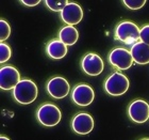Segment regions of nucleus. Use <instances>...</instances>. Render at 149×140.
<instances>
[{"label": "nucleus", "mask_w": 149, "mask_h": 140, "mask_svg": "<svg viewBox=\"0 0 149 140\" xmlns=\"http://www.w3.org/2000/svg\"><path fill=\"white\" fill-rule=\"evenodd\" d=\"M36 84L30 79H22L18 84L13 89V96L17 103L22 105H28L33 103L37 97Z\"/></svg>", "instance_id": "f257e3e1"}, {"label": "nucleus", "mask_w": 149, "mask_h": 140, "mask_svg": "<svg viewBox=\"0 0 149 140\" xmlns=\"http://www.w3.org/2000/svg\"><path fill=\"white\" fill-rule=\"evenodd\" d=\"M129 86L130 82L126 75L119 72H114L107 78L104 82V90L112 96H119L127 92Z\"/></svg>", "instance_id": "f03ea898"}, {"label": "nucleus", "mask_w": 149, "mask_h": 140, "mask_svg": "<svg viewBox=\"0 0 149 140\" xmlns=\"http://www.w3.org/2000/svg\"><path fill=\"white\" fill-rule=\"evenodd\" d=\"M115 34L123 43L134 45L141 40V29L132 22H121L116 27Z\"/></svg>", "instance_id": "7ed1b4c3"}, {"label": "nucleus", "mask_w": 149, "mask_h": 140, "mask_svg": "<svg viewBox=\"0 0 149 140\" xmlns=\"http://www.w3.org/2000/svg\"><path fill=\"white\" fill-rule=\"evenodd\" d=\"M36 118L40 124L44 126H54L61 121L62 115L58 106L53 104H44L38 108Z\"/></svg>", "instance_id": "20e7f679"}, {"label": "nucleus", "mask_w": 149, "mask_h": 140, "mask_svg": "<svg viewBox=\"0 0 149 140\" xmlns=\"http://www.w3.org/2000/svg\"><path fill=\"white\" fill-rule=\"evenodd\" d=\"M109 62L111 65L118 70H128L133 64V58L129 50L123 47H117L112 50L109 55Z\"/></svg>", "instance_id": "39448f33"}, {"label": "nucleus", "mask_w": 149, "mask_h": 140, "mask_svg": "<svg viewBox=\"0 0 149 140\" xmlns=\"http://www.w3.org/2000/svg\"><path fill=\"white\" fill-rule=\"evenodd\" d=\"M47 92L50 96L56 100H61L67 96L70 90L68 81L64 77H53L47 82Z\"/></svg>", "instance_id": "423d86ee"}, {"label": "nucleus", "mask_w": 149, "mask_h": 140, "mask_svg": "<svg viewBox=\"0 0 149 140\" xmlns=\"http://www.w3.org/2000/svg\"><path fill=\"white\" fill-rule=\"evenodd\" d=\"M20 81L19 72L12 65H4L0 70V87L2 90H12Z\"/></svg>", "instance_id": "0eeeda50"}, {"label": "nucleus", "mask_w": 149, "mask_h": 140, "mask_svg": "<svg viewBox=\"0 0 149 140\" xmlns=\"http://www.w3.org/2000/svg\"><path fill=\"white\" fill-rule=\"evenodd\" d=\"M128 115L135 123H145L149 119V104L144 100H135L128 107Z\"/></svg>", "instance_id": "6e6552de"}, {"label": "nucleus", "mask_w": 149, "mask_h": 140, "mask_svg": "<svg viewBox=\"0 0 149 140\" xmlns=\"http://www.w3.org/2000/svg\"><path fill=\"white\" fill-rule=\"evenodd\" d=\"M94 97H95L94 90L91 86L85 84L76 86L72 92V100L74 101V103L82 107L91 105L94 101Z\"/></svg>", "instance_id": "1a4fd4ad"}, {"label": "nucleus", "mask_w": 149, "mask_h": 140, "mask_svg": "<svg viewBox=\"0 0 149 140\" xmlns=\"http://www.w3.org/2000/svg\"><path fill=\"white\" fill-rule=\"evenodd\" d=\"M82 70L85 74L90 76H97L103 71V61L98 55L93 53H90L85 55L81 62Z\"/></svg>", "instance_id": "9d476101"}, {"label": "nucleus", "mask_w": 149, "mask_h": 140, "mask_svg": "<svg viewBox=\"0 0 149 140\" xmlns=\"http://www.w3.org/2000/svg\"><path fill=\"white\" fill-rule=\"evenodd\" d=\"M72 127L79 135L90 134L94 128V120L92 115L86 112L78 113L72 121Z\"/></svg>", "instance_id": "9b49d317"}, {"label": "nucleus", "mask_w": 149, "mask_h": 140, "mask_svg": "<svg viewBox=\"0 0 149 140\" xmlns=\"http://www.w3.org/2000/svg\"><path fill=\"white\" fill-rule=\"evenodd\" d=\"M61 18L68 26L77 25L83 18V10L78 3L69 2L61 12Z\"/></svg>", "instance_id": "f8f14e48"}, {"label": "nucleus", "mask_w": 149, "mask_h": 140, "mask_svg": "<svg viewBox=\"0 0 149 140\" xmlns=\"http://www.w3.org/2000/svg\"><path fill=\"white\" fill-rule=\"evenodd\" d=\"M133 61L137 64L145 65L149 63V45L143 43L142 41L132 45L130 50Z\"/></svg>", "instance_id": "ddd939ff"}, {"label": "nucleus", "mask_w": 149, "mask_h": 140, "mask_svg": "<svg viewBox=\"0 0 149 140\" xmlns=\"http://www.w3.org/2000/svg\"><path fill=\"white\" fill-rule=\"evenodd\" d=\"M46 51L52 59H62L67 53V46L60 40H52L47 45Z\"/></svg>", "instance_id": "4468645a"}, {"label": "nucleus", "mask_w": 149, "mask_h": 140, "mask_svg": "<svg viewBox=\"0 0 149 140\" xmlns=\"http://www.w3.org/2000/svg\"><path fill=\"white\" fill-rule=\"evenodd\" d=\"M79 33L74 26H65L59 32V40L66 46H72L78 41Z\"/></svg>", "instance_id": "2eb2a0df"}, {"label": "nucleus", "mask_w": 149, "mask_h": 140, "mask_svg": "<svg viewBox=\"0 0 149 140\" xmlns=\"http://www.w3.org/2000/svg\"><path fill=\"white\" fill-rule=\"evenodd\" d=\"M46 6L49 8L51 11H54V12H62L64 8H65L67 4H68V1L67 0H46L45 1Z\"/></svg>", "instance_id": "dca6fc26"}, {"label": "nucleus", "mask_w": 149, "mask_h": 140, "mask_svg": "<svg viewBox=\"0 0 149 140\" xmlns=\"http://www.w3.org/2000/svg\"><path fill=\"white\" fill-rule=\"evenodd\" d=\"M0 30H1L0 31V41H1V43H3L11 34V27L6 20L1 19L0 20Z\"/></svg>", "instance_id": "f3484780"}, {"label": "nucleus", "mask_w": 149, "mask_h": 140, "mask_svg": "<svg viewBox=\"0 0 149 140\" xmlns=\"http://www.w3.org/2000/svg\"><path fill=\"white\" fill-rule=\"evenodd\" d=\"M11 55H12V51H11V48H10L9 45H6L4 43L0 44V57H1L0 62L6 63L11 58Z\"/></svg>", "instance_id": "a211bd4d"}, {"label": "nucleus", "mask_w": 149, "mask_h": 140, "mask_svg": "<svg viewBox=\"0 0 149 140\" xmlns=\"http://www.w3.org/2000/svg\"><path fill=\"white\" fill-rule=\"evenodd\" d=\"M146 3L145 0H124V4L130 10H139Z\"/></svg>", "instance_id": "6ab92c4d"}, {"label": "nucleus", "mask_w": 149, "mask_h": 140, "mask_svg": "<svg viewBox=\"0 0 149 140\" xmlns=\"http://www.w3.org/2000/svg\"><path fill=\"white\" fill-rule=\"evenodd\" d=\"M141 41L149 45V25L144 26L143 28L141 29Z\"/></svg>", "instance_id": "aec40b11"}, {"label": "nucleus", "mask_w": 149, "mask_h": 140, "mask_svg": "<svg viewBox=\"0 0 149 140\" xmlns=\"http://www.w3.org/2000/svg\"><path fill=\"white\" fill-rule=\"evenodd\" d=\"M40 2V0H22V3H24L25 6H37Z\"/></svg>", "instance_id": "412c9836"}, {"label": "nucleus", "mask_w": 149, "mask_h": 140, "mask_svg": "<svg viewBox=\"0 0 149 140\" xmlns=\"http://www.w3.org/2000/svg\"><path fill=\"white\" fill-rule=\"evenodd\" d=\"M0 140H10V139L8 137H6V136H1V137H0Z\"/></svg>", "instance_id": "4be33fe9"}, {"label": "nucleus", "mask_w": 149, "mask_h": 140, "mask_svg": "<svg viewBox=\"0 0 149 140\" xmlns=\"http://www.w3.org/2000/svg\"><path fill=\"white\" fill-rule=\"evenodd\" d=\"M142 140H149V138H146V139H142Z\"/></svg>", "instance_id": "5701e85b"}]
</instances>
